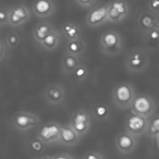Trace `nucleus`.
I'll list each match as a JSON object with an SVG mask.
<instances>
[{"instance_id":"obj_1","label":"nucleus","mask_w":159,"mask_h":159,"mask_svg":"<svg viewBox=\"0 0 159 159\" xmlns=\"http://www.w3.org/2000/svg\"><path fill=\"white\" fill-rule=\"evenodd\" d=\"M148 65V53L141 48H134L125 54L124 65L127 70L131 73H142L147 69Z\"/></svg>"},{"instance_id":"obj_2","label":"nucleus","mask_w":159,"mask_h":159,"mask_svg":"<svg viewBox=\"0 0 159 159\" xmlns=\"http://www.w3.org/2000/svg\"><path fill=\"white\" fill-rule=\"evenodd\" d=\"M135 96L134 86L127 82L119 83L112 91L114 104L117 108L122 110L130 108Z\"/></svg>"},{"instance_id":"obj_3","label":"nucleus","mask_w":159,"mask_h":159,"mask_svg":"<svg viewBox=\"0 0 159 159\" xmlns=\"http://www.w3.org/2000/svg\"><path fill=\"white\" fill-rule=\"evenodd\" d=\"M99 48L101 52L107 56L118 55L122 48V41L119 32L114 30H108L101 35Z\"/></svg>"},{"instance_id":"obj_4","label":"nucleus","mask_w":159,"mask_h":159,"mask_svg":"<svg viewBox=\"0 0 159 159\" xmlns=\"http://www.w3.org/2000/svg\"><path fill=\"white\" fill-rule=\"evenodd\" d=\"M155 103L153 98L146 94H139L135 97L130 112L144 117H151L155 111Z\"/></svg>"},{"instance_id":"obj_5","label":"nucleus","mask_w":159,"mask_h":159,"mask_svg":"<svg viewBox=\"0 0 159 159\" xmlns=\"http://www.w3.org/2000/svg\"><path fill=\"white\" fill-rule=\"evenodd\" d=\"M12 122L13 126L18 130L27 131L37 127L39 118L35 114L27 111H19L14 114Z\"/></svg>"},{"instance_id":"obj_6","label":"nucleus","mask_w":159,"mask_h":159,"mask_svg":"<svg viewBox=\"0 0 159 159\" xmlns=\"http://www.w3.org/2000/svg\"><path fill=\"white\" fill-rule=\"evenodd\" d=\"M70 125L80 136L85 135L91 126V116L89 112L84 109L75 111L71 116Z\"/></svg>"},{"instance_id":"obj_7","label":"nucleus","mask_w":159,"mask_h":159,"mask_svg":"<svg viewBox=\"0 0 159 159\" xmlns=\"http://www.w3.org/2000/svg\"><path fill=\"white\" fill-rule=\"evenodd\" d=\"M61 125L58 122L51 121L40 125L37 131V136L45 144L58 142Z\"/></svg>"},{"instance_id":"obj_8","label":"nucleus","mask_w":159,"mask_h":159,"mask_svg":"<svg viewBox=\"0 0 159 159\" xmlns=\"http://www.w3.org/2000/svg\"><path fill=\"white\" fill-rule=\"evenodd\" d=\"M148 118L130 112L125 120L126 131L137 137L144 134L147 129Z\"/></svg>"},{"instance_id":"obj_9","label":"nucleus","mask_w":159,"mask_h":159,"mask_svg":"<svg viewBox=\"0 0 159 159\" xmlns=\"http://www.w3.org/2000/svg\"><path fill=\"white\" fill-rule=\"evenodd\" d=\"M107 20L117 23L124 20L128 14L129 7L124 0H112L107 5Z\"/></svg>"},{"instance_id":"obj_10","label":"nucleus","mask_w":159,"mask_h":159,"mask_svg":"<svg viewBox=\"0 0 159 159\" xmlns=\"http://www.w3.org/2000/svg\"><path fill=\"white\" fill-rule=\"evenodd\" d=\"M136 137L127 131L118 134L115 139L117 150L123 154H129L134 152L137 143Z\"/></svg>"},{"instance_id":"obj_11","label":"nucleus","mask_w":159,"mask_h":159,"mask_svg":"<svg viewBox=\"0 0 159 159\" xmlns=\"http://www.w3.org/2000/svg\"><path fill=\"white\" fill-rule=\"evenodd\" d=\"M30 17V13L26 6L16 4L9 7V25L18 27L26 22Z\"/></svg>"},{"instance_id":"obj_12","label":"nucleus","mask_w":159,"mask_h":159,"mask_svg":"<svg viewBox=\"0 0 159 159\" xmlns=\"http://www.w3.org/2000/svg\"><path fill=\"white\" fill-rule=\"evenodd\" d=\"M107 20V5H99L91 9L86 15V22L90 27H98Z\"/></svg>"},{"instance_id":"obj_13","label":"nucleus","mask_w":159,"mask_h":159,"mask_svg":"<svg viewBox=\"0 0 159 159\" xmlns=\"http://www.w3.org/2000/svg\"><path fill=\"white\" fill-rule=\"evenodd\" d=\"M65 92L63 87L58 83L48 84L44 90V98L50 104L58 105L64 100Z\"/></svg>"},{"instance_id":"obj_14","label":"nucleus","mask_w":159,"mask_h":159,"mask_svg":"<svg viewBox=\"0 0 159 159\" xmlns=\"http://www.w3.org/2000/svg\"><path fill=\"white\" fill-rule=\"evenodd\" d=\"M80 135L69 125H61L58 142L67 147L76 145L80 140Z\"/></svg>"},{"instance_id":"obj_15","label":"nucleus","mask_w":159,"mask_h":159,"mask_svg":"<svg viewBox=\"0 0 159 159\" xmlns=\"http://www.w3.org/2000/svg\"><path fill=\"white\" fill-rule=\"evenodd\" d=\"M55 9L52 0H36L32 6L34 14L38 17L46 18L51 16Z\"/></svg>"},{"instance_id":"obj_16","label":"nucleus","mask_w":159,"mask_h":159,"mask_svg":"<svg viewBox=\"0 0 159 159\" xmlns=\"http://www.w3.org/2000/svg\"><path fill=\"white\" fill-rule=\"evenodd\" d=\"M25 146L29 153L33 155L34 158L37 156L40 157L45 150V143L37 135L29 137L26 142Z\"/></svg>"},{"instance_id":"obj_17","label":"nucleus","mask_w":159,"mask_h":159,"mask_svg":"<svg viewBox=\"0 0 159 159\" xmlns=\"http://www.w3.org/2000/svg\"><path fill=\"white\" fill-rule=\"evenodd\" d=\"M80 64L79 57L66 52L61 59V70L65 73H72Z\"/></svg>"},{"instance_id":"obj_18","label":"nucleus","mask_w":159,"mask_h":159,"mask_svg":"<svg viewBox=\"0 0 159 159\" xmlns=\"http://www.w3.org/2000/svg\"><path fill=\"white\" fill-rule=\"evenodd\" d=\"M55 28L48 22H41L37 24L32 30L34 40L39 44L42 43L45 37Z\"/></svg>"},{"instance_id":"obj_19","label":"nucleus","mask_w":159,"mask_h":159,"mask_svg":"<svg viewBox=\"0 0 159 159\" xmlns=\"http://www.w3.org/2000/svg\"><path fill=\"white\" fill-rule=\"evenodd\" d=\"M61 41V33L57 29L52 30L40 44L45 50L52 51L56 49Z\"/></svg>"},{"instance_id":"obj_20","label":"nucleus","mask_w":159,"mask_h":159,"mask_svg":"<svg viewBox=\"0 0 159 159\" xmlns=\"http://www.w3.org/2000/svg\"><path fill=\"white\" fill-rule=\"evenodd\" d=\"M62 33L68 40L81 38V29L79 24L74 22L65 23L61 27Z\"/></svg>"},{"instance_id":"obj_21","label":"nucleus","mask_w":159,"mask_h":159,"mask_svg":"<svg viewBox=\"0 0 159 159\" xmlns=\"http://www.w3.org/2000/svg\"><path fill=\"white\" fill-rule=\"evenodd\" d=\"M86 49V43L81 38L68 40L66 44V52L77 57L82 55L85 52Z\"/></svg>"},{"instance_id":"obj_22","label":"nucleus","mask_w":159,"mask_h":159,"mask_svg":"<svg viewBox=\"0 0 159 159\" xmlns=\"http://www.w3.org/2000/svg\"><path fill=\"white\" fill-rule=\"evenodd\" d=\"M145 43L150 50H154L159 47V27L152 28L145 34Z\"/></svg>"},{"instance_id":"obj_23","label":"nucleus","mask_w":159,"mask_h":159,"mask_svg":"<svg viewBox=\"0 0 159 159\" xmlns=\"http://www.w3.org/2000/svg\"><path fill=\"white\" fill-rule=\"evenodd\" d=\"M147 135L150 138L159 137V115L148 118V123L146 131Z\"/></svg>"},{"instance_id":"obj_24","label":"nucleus","mask_w":159,"mask_h":159,"mask_svg":"<svg viewBox=\"0 0 159 159\" xmlns=\"http://www.w3.org/2000/svg\"><path fill=\"white\" fill-rule=\"evenodd\" d=\"M92 113L96 119L105 120L109 117L110 110L107 106L103 104H96L92 107Z\"/></svg>"},{"instance_id":"obj_25","label":"nucleus","mask_w":159,"mask_h":159,"mask_svg":"<svg viewBox=\"0 0 159 159\" xmlns=\"http://www.w3.org/2000/svg\"><path fill=\"white\" fill-rule=\"evenodd\" d=\"M140 28L145 32L154 27V20L148 15H141L138 20Z\"/></svg>"},{"instance_id":"obj_26","label":"nucleus","mask_w":159,"mask_h":159,"mask_svg":"<svg viewBox=\"0 0 159 159\" xmlns=\"http://www.w3.org/2000/svg\"><path fill=\"white\" fill-rule=\"evenodd\" d=\"M4 41L9 49H13L19 45L20 39L17 32H10L6 35Z\"/></svg>"},{"instance_id":"obj_27","label":"nucleus","mask_w":159,"mask_h":159,"mask_svg":"<svg viewBox=\"0 0 159 159\" xmlns=\"http://www.w3.org/2000/svg\"><path fill=\"white\" fill-rule=\"evenodd\" d=\"M72 73L74 78L76 81H83L88 76V70L85 65L80 63Z\"/></svg>"},{"instance_id":"obj_28","label":"nucleus","mask_w":159,"mask_h":159,"mask_svg":"<svg viewBox=\"0 0 159 159\" xmlns=\"http://www.w3.org/2000/svg\"><path fill=\"white\" fill-rule=\"evenodd\" d=\"M9 7H1L0 9V24L1 26L9 25Z\"/></svg>"},{"instance_id":"obj_29","label":"nucleus","mask_w":159,"mask_h":159,"mask_svg":"<svg viewBox=\"0 0 159 159\" xmlns=\"http://www.w3.org/2000/svg\"><path fill=\"white\" fill-rule=\"evenodd\" d=\"M106 157L99 152L88 151L83 154L82 158L84 159H103Z\"/></svg>"},{"instance_id":"obj_30","label":"nucleus","mask_w":159,"mask_h":159,"mask_svg":"<svg viewBox=\"0 0 159 159\" xmlns=\"http://www.w3.org/2000/svg\"><path fill=\"white\" fill-rule=\"evenodd\" d=\"M75 157L73 155H71L70 153H56L55 155H53L52 156H43V157H40L39 158H50V159H60V158H66V159H73Z\"/></svg>"},{"instance_id":"obj_31","label":"nucleus","mask_w":159,"mask_h":159,"mask_svg":"<svg viewBox=\"0 0 159 159\" xmlns=\"http://www.w3.org/2000/svg\"><path fill=\"white\" fill-rule=\"evenodd\" d=\"M7 49H9V48L6 45L4 40L1 39V50H0V58H1V63L6 58L7 52L8 50Z\"/></svg>"},{"instance_id":"obj_32","label":"nucleus","mask_w":159,"mask_h":159,"mask_svg":"<svg viewBox=\"0 0 159 159\" xmlns=\"http://www.w3.org/2000/svg\"><path fill=\"white\" fill-rule=\"evenodd\" d=\"M77 4L84 7H90L94 5L97 0H76Z\"/></svg>"},{"instance_id":"obj_33","label":"nucleus","mask_w":159,"mask_h":159,"mask_svg":"<svg viewBox=\"0 0 159 159\" xmlns=\"http://www.w3.org/2000/svg\"><path fill=\"white\" fill-rule=\"evenodd\" d=\"M152 6L153 8H158V7H159V0H153V1H152Z\"/></svg>"},{"instance_id":"obj_34","label":"nucleus","mask_w":159,"mask_h":159,"mask_svg":"<svg viewBox=\"0 0 159 159\" xmlns=\"http://www.w3.org/2000/svg\"><path fill=\"white\" fill-rule=\"evenodd\" d=\"M157 23H158V25H159V17H158V19H157Z\"/></svg>"}]
</instances>
